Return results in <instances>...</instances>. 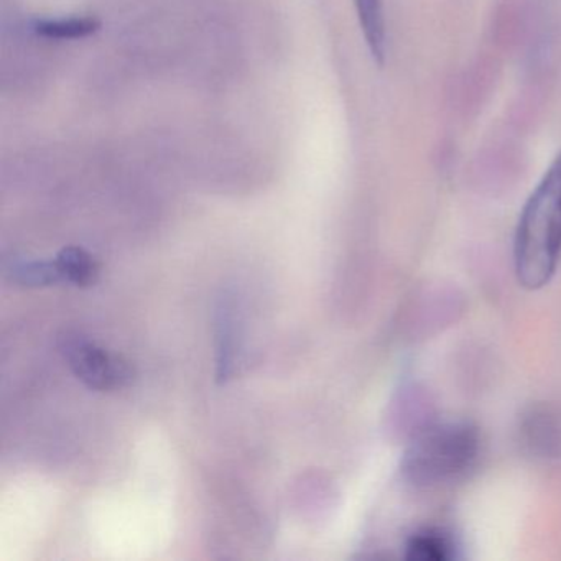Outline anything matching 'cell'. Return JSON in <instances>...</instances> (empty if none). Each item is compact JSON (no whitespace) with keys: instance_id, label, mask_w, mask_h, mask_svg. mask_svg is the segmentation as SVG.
<instances>
[{"instance_id":"1","label":"cell","mask_w":561,"mask_h":561,"mask_svg":"<svg viewBox=\"0 0 561 561\" xmlns=\"http://www.w3.org/2000/svg\"><path fill=\"white\" fill-rule=\"evenodd\" d=\"M561 259V152L528 196L514 241L515 274L522 287L538 290Z\"/></svg>"},{"instance_id":"2","label":"cell","mask_w":561,"mask_h":561,"mask_svg":"<svg viewBox=\"0 0 561 561\" xmlns=\"http://www.w3.org/2000/svg\"><path fill=\"white\" fill-rule=\"evenodd\" d=\"M478 453L479 436L474 426L468 423L430 426L407 449L403 474L419 485L451 481L471 468Z\"/></svg>"},{"instance_id":"3","label":"cell","mask_w":561,"mask_h":561,"mask_svg":"<svg viewBox=\"0 0 561 561\" xmlns=\"http://www.w3.org/2000/svg\"><path fill=\"white\" fill-rule=\"evenodd\" d=\"M61 353L75 376L90 389L116 390L133 382L134 370L129 363L80 334L64 337Z\"/></svg>"},{"instance_id":"4","label":"cell","mask_w":561,"mask_h":561,"mask_svg":"<svg viewBox=\"0 0 561 561\" xmlns=\"http://www.w3.org/2000/svg\"><path fill=\"white\" fill-rule=\"evenodd\" d=\"M357 21L370 58L377 67L387 60V22L383 0H354Z\"/></svg>"},{"instance_id":"5","label":"cell","mask_w":561,"mask_h":561,"mask_svg":"<svg viewBox=\"0 0 561 561\" xmlns=\"http://www.w3.org/2000/svg\"><path fill=\"white\" fill-rule=\"evenodd\" d=\"M455 551L453 538L438 528L416 531L405 545V557L412 561H448L455 558Z\"/></svg>"},{"instance_id":"6","label":"cell","mask_w":561,"mask_h":561,"mask_svg":"<svg viewBox=\"0 0 561 561\" xmlns=\"http://www.w3.org/2000/svg\"><path fill=\"white\" fill-rule=\"evenodd\" d=\"M61 282L77 285V287H90L96 284L100 277V265L81 248H65L55 259Z\"/></svg>"},{"instance_id":"7","label":"cell","mask_w":561,"mask_h":561,"mask_svg":"<svg viewBox=\"0 0 561 561\" xmlns=\"http://www.w3.org/2000/svg\"><path fill=\"white\" fill-rule=\"evenodd\" d=\"M101 21L96 18L45 19L35 24V34L48 41H81L96 34Z\"/></svg>"},{"instance_id":"8","label":"cell","mask_w":561,"mask_h":561,"mask_svg":"<svg viewBox=\"0 0 561 561\" xmlns=\"http://www.w3.org/2000/svg\"><path fill=\"white\" fill-rule=\"evenodd\" d=\"M15 284L25 287H47V285L61 284L60 272L55 261H18L8 272Z\"/></svg>"}]
</instances>
